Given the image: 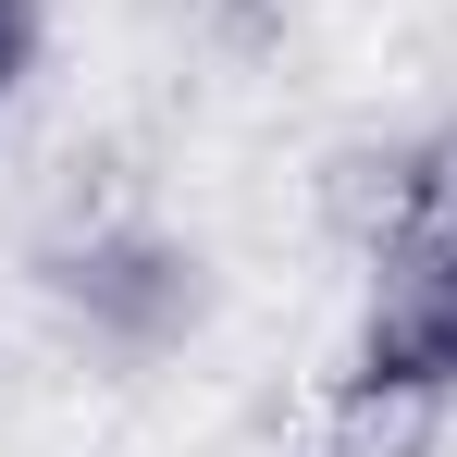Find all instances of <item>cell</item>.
<instances>
[{"instance_id":"cell-2","label":"cell","mask_w":457,"mask_h":457,"mask_svg":"<svg viewBox=\"0 0 457 457\" xmlns=\"http://www.w3.org/2000/svg\"><path fill=\"white\" fill-rule=\"evenodd\" d=\"M433 445V395H383V383H334L321 457H420Z\"/></svg>"},{"instance_id":"cell-3","label":"cell","mask_w":457,"mask_h":457,"mask_svg":"<svg viewBox=\"0 0 457 457\" xmlns=\"http://www.w3.org/2000/svg\"><path fill=\"white\" fill-rule=\"evenodd\" d=\"M75 297L124 309V334H161V321L186 309V260H161V247H99V260H75Z\"/></svg>"},{"instance_id":"cell-4","label":"cell","mask_w":457,"mask_h":457,"mask_svg":"<svg viewBox=\"0 0 457 457\" xmlns=\"http://www.w3.org/2000/svg\"><path fill=\"white\" fill-rule=\"evenodd\" d=\"M25 62H37V0H0V99L25 87Z\"/></svg>"},{"instance_id":"cell-1","label":"cell","mask_w":457,"mask_h":457,"mask_svg":"<svg viewBox=\"0 0 457 457\" xmlns=\"http://www.w3.org/2000/svg\"><path fill=\"white\" fill-rule=\"evenodd\" d=\"M346 383H383V395H457V223L383 247V297L359 321V359Z\"/></svg>"}]
</instances>
